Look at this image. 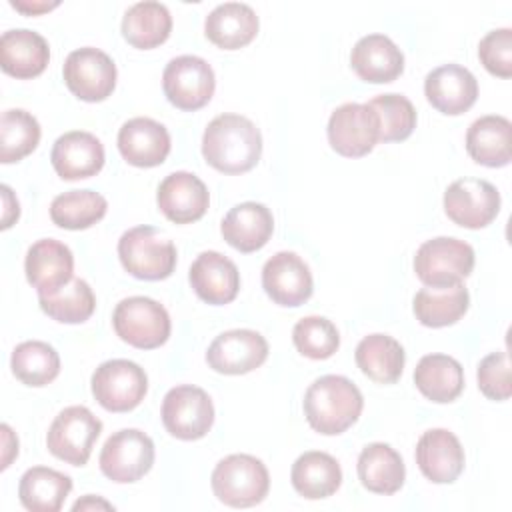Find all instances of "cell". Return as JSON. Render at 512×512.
<instances>
[{"instance_id":"1","label":"cell","mask_w":512,"mask_h":512,"mask_svg":"<svg viewBox=\"0 0 512 512\" xmlns=\"http://www.w3.org/2000/svg\"><path fill=\"white\" fill-rule=\"evenodd\" d=\"M202 156L218 172H248L262 156V134L246 116L220 114L204 130Z\"/></svg>"},{"instance_id":"2","label":"cell","mask_w":512,"mask_h":512,"mask_svg":"<svg viewBox=\"0 0 512 512\" xmlns=\"http://www.w3.org/2000/svg\"><path fill=\"white\" fill-rule=\"evenodd\" d=\"M362 408L364 398L358 386L338 374L316 378L304 394V416L324 436H336L348 430L360 418Z\"/></svg>"},{"instance_id":"3","label":"cell","mask_w":512,"mask_h":512,"mask_svg":"<svg viewBox=\"0 0 512 512\" xmlns=\"http://www.w3.org/2000/svg\"><path fill=\"white\" fill-rule=\"evenodd\" d=\"M214 496L232 508L260 504L270 490V474L264 462L250 454H230L212 472Z\"/></svg>"},{"instance_id":"4","label":"cell","mask_w":512,"mask_h":512,"mask_svg":"<svg viewBox=\"0 0 512 512\" xmlns=\"http://www.w3.org/2000/svg\"><path fill=\"white\" fill-rule=\"evenodd\" d=\"M176 246L154 226H134L118 240V258L140 280H164L176 268Z\"/></svg>"},{"instance_id":"5","label":"cell","mask_w":512,"mask_h":512,"mask_svg":"<svg viewBox=\"0 0 512 512\" xmlns=\"http://www.w3.org/2000/svg\"><path fill=\"white\" fill-rule=\"evenodd\" d=\"M112 326L120 340L140 350L162 346L172 330L166 308L148 296L120 300L112 314Z\"/></svg>"},{"instance_id":"6","label":"cell","mask_w":512,"mask_h":512,"mask_svg":"<svg viewBox=\"0 0 512 512\" xmlns=\"http://www.w3.org/2000/svg\"><path fill=\"white\" fill-rule=\"evenodd\" d=\"M474 270V248L452 236H438L420 244L414 256L416 276L432 288L462 282Z\"/></svg>"},{"instance_id":"7","label":"cell","mask_w":512,"mask_h":512,"mask_svg":"<svg viewBox=\"0 0 512 512\" xmlns=\"http://www.w3.org/2000/svg\"><path fill=\"white\" fill-rule=\"evenodd\" d=\"M100 432V418L86 406H68L52 420L46 434V446L58 460L72 466H84Z\"/></svg>"},{"instance_id":"8","label":"cell","mask_w":512,"mask_h":512,"mask_svg":"<svg viewBox=\"0 0 512 512\" xmlns=\"http://www.w3.org/2000/svg\"><path fill=\"white\" fill-rule=\"evenodd\" d=\"M96 402L108 412L134 410L148 392V376L132 360L114 358L102 362L90 380Z\"/></svg>"},{"instance_id":"9","label":"cell","mask_w":512,"mask_h":512,"mask_svg":"<svg viewBox=\"0 0 512 512\" xmlns=\"http://www.w3.org/2000/svg\"><path fill=\"white\" fill-rule=\"evenodd\" d=\"M164 96L172 106L194 112L210 102L216 88L212 66L194 54L172 58L162 74Z\"/></svg>"},{"instance_id":"10","label":"cell","mask_w":512,"mask_h":512,"mask_svg":"<svg viewBox=\"0 0 512 512\" xmlns=\"http://www.w3.org/2000/svg\"><path fill=\"white\" fill-rule=\"evenodd\" d=\"M154 456V442L148 434L136 428H124L104 442L98 464L102 474L112 482L130 484L150 472Z\"/></svg>"},{"instance_id":"11","label":"cell","mask_w":512,"mask_h":512,"mask_svg":"<svg viewBox=\"0 0 512 512\" xmlns=\"http://www.w3.org/2000/svg\"><path fill=\"white\" fill-rule=\"evenodd\" d=\"M164 428L178 440H200L214 424V404L206 390L180 384L166 392L160 408Z\"/></svg>"},{"instance_id":"12","label":"cell","mask_w":512,"mask_h":512,"mask_svg":"<svg viewBox=\"0 0 512 512\" xmlns=\"http://www.w3.org/2000/svg\"><path fill=\"white\" fill-rule=\"evenodd\" d=\"M64 82L84 102H102L116 88V64L100 48L84 46L72 50L64 60Z\"/></svg>"},{"instance_id":"13","label":"cell","mask_w":512,"mask_h":512,"mask_svg":"<svg viewBox=\"0 0 512 512\" xmlns=\"http://www.w3.org/2000/svg\"><path fill=\"white\" fill-rule=\"evenodd\" d=\"M444 212L462 228H486L500 212V192L488 180L458 178L444 192Z\"/></svg>"},{"instance_id":"14","label":"cell","mask_w":512,"mask_h":512,"mask_svg":"<svg viewBox=\"0 0 512 512\" xmlns=\"http://www.w3.org/2000/svg\"><path fill=\"white\" fill-rule=\"evenodd\" d=\"M326 134L332 150L340 156H366L380 138L378 116L368 104L346 102L330 114Z\"/></svg>"},{"instance_id":"15","label":"cell","mask_w":512,"mask_h":512,"mask_svg":"<svg viewBox=\"0 0 512 512\" xmlns=\"http://www.w3.org/2000/svg\"><path fill=\"white\" fill-rule=\"evenodd\" d=\"M268 358L266 338L248 328L226 330L218 334L206 350V362L220 374H248L264 364Z\"/></svg>"},{"instance_id":"16","label":"cell","mask_w":512,"mask_h":512,"mask_svg":"<svg viewBox=\"0 0 512 512\" xmlns=\"http://www.w3.org/2000/svg\"><path fill=\"white\" fill-rule=\"evenodd\" d=\"M262 288L272 302L286 308L304 304L314 290L308 264L296 252H276L262 268Z\"/></svg>"},{"instance_id":"17","label":"cell","mask_w":512,"mask_h":512,"mask_svg":"<svg viewBox=\"0 0 512 512\" xmlns=\"http://www.w3.org/2000/svg\"><path fill=\"white\" fill-rule=\"evenodd\" d=\"M156 202L160 212L176 224H190L200 220L210 204V194L206 184L192 172H172L168 174L156 192Z\"/></svg>"},{"instance_id":"18","label":"cell","mask_w":512,"mask_h":512,"mask_svg":"<svg viewBox=\"0 0 512 512\" xmlns=\"http://www.w3.org/2000/svg\"><path fill=\"white\" fill-rule=\"evenodd\" d=\"M426 100L442 114L458 116L470 110L478 98L474 74L460 64H442L424 78Z\"/></svg>"},{"instance_id":"19","label":"cell","mask_w":512,"mask_h":512,"mask_svg":"<svg viewBox=\"0 0 512 512\" xmlns=\"http://www.w3.org/2000/svg\"><path fill=\"white\" fill-rule=\"evenodd\" d=\"M24 270L28 282L36 288L38 296L54 294L74 278L72 250L60 240L42 238L28 248Z\"/></svg>"},{"instance_id":"20","label":"cell","mask_w":512,"mask_h":512,"mask_svg":"<svg viewBox=\"0 0 512 512\" xmlns=\"http://www.w3.org/2000/svg\"><path fill=\"white\" fill-rule=\"evenodd\" d=\"M196 296L212 306L232 302L240 290V272L236 264L216 250L196 256L188 272Z\"/></svg>"},{"instance_id":"21","label":"cell","mask_w":512,"mask_h":512,"mask_svg":"<svg viewBox=\"0 0 512 512\" xmlns=\"http://www.w3.org/2000/svg\"><path fill=\"white\" fill-rule=\"evenodd\" d=\"M102 142L84 130H72L56 138L50 162L62 180H80L96 176L104 166Z\"/></svg>"},{"instance_id":"22","label":"cell","mask_w":512,"mask_h":512,"mask_svg":"<svg viewBox=\"0 0 512 512\" xmlns=\"http://www.w3.org/2000/svg\"><path fill=\"white\" fill-rule=\"evenodd\" d=\"M118 150L132 166H160L170 152V134L164 124L146 116H136L124 122L118 130Z\"/></svg>"},{"instance_id":"23","label":"cell","mask_w":512,"mask_h":512,"mask_svg":"<svg viewBox=\"0 0 512 512\" xmlns=\"http://www.w3.org/2000/svg\"><path fill=\"white\" fill-rule=\"evenodd\" d=\"M416 464L434 484H450L464 470V448L446 428L426 430L416 444Z\"/></svg>"},{"instance_id":"24","label":"cell","mask_w":512,"mask_h":512,"mask_svg":"<svg viewBox=\"0 0 512 512\" xmlns=\"http://www.w3.org/2000/svg\"><path fill=\"white\" fill-rule=\"evenodd\" d=\"M220 232L238 252H256L268 244L274 232V216L270 208L260 202H242L230 208L222 218Z\"/></svg>"},{"instance_id":"25","label":"cell","mask_w":512,"mask_h":512,"mask_svg":"<svg viewBox=\"0 0 512 512\" xmlns=\"http://www.w3.org/2000/svg\"><path fill=\"white\" fill-rule=\"evenodd\" d=\"M48 60L50 48L42 34L28 28H14L0 36V66L6 74L28 80L42 74Z\"/></svg>"},{"instance_id":"26","label":"cell","mask_w":512,"mask_h":512,"mask_svg":"<svg viewBox=\"0 0 512 512\" xmlns=\"http://www.w3.org/2000/svg\"><path fill=\"white\" fill-rule=\"evenodd\" d=\"M350 64L364 82L386 84L404 72V54L386 34H368L354 44Z\"/></svg>"},{"instance_id":"27","label":"cell","mask_w":512,"mask_h":512,"mask_svg":"<svg viewBox=\"0 0 512 512\" xmlns=\"http://www.w3.org/2000/svg\"><path fill=\"white\" fill-rule=\"evenodd\" d=\"M256 12L242 2L218 4L204 20L206 38L222 50H238L258 34Z\"/></svg>"},{"instance_id":"28","label":"cell","mask_w":512,"mask_h":512,"mask_svg":"<svg viewBox=\"0 0 512 512\" xmlns=\"http://www.w3.org/2000/svg\"><path fill=\"white\" fill-rule=\"evenodd\" d=\"M360 484L374 494H394L404 486L406 466L402 456L384 442H372L362 448L358 462Z\"/></svg>"},{"instance_id":"29","label":"cell","mask_w":512,"mask_h":512,"mask_svg":"<svg viewBox=\"0 0 512 512\" xmlns=\"http://www.w3.org/2000/svg\"><path fill=\"white\" fill-rule=\"evenodd\" d=\"M510 120L498 114L480 116L466 132V150L476 164L502 168L510 164Z\"/></svg>"},{"instance_id":"30","label":"cell","mask_w":512,"mask_h":512,"mask_svg":"<svg viewBox=\"0 0 512 512\" xmlns=\"http://www.w3.org/2000/svg\"><path fill=\"white\" fill-rule=\"evenodd\" d=\"M414 384L428 400L448 404L464 390V368L448 354H426L416 364Z\"/></svg>"},{"instance_id":"31","label":"cell","mask_w":512,"mask_h":512,"mask_svg":"<svg viewBox=\"0 0 512 512\" xmlns=\"http://www.w3.org/2000/svg\"><path fill=\"white\" fill-rule=\"evenodd\" d=\"M294 490L308 498L320 500L332 496L342 484V470L334 456L320 450L300 454L290 470Z\"/></svg>"},{"instance_id":"32","label":"cell","mask_w":512,"mask_h":512,"mask_svg":"<svg viewBox=\"0 0 512 512\" xmlns=\"http://www.w3.org/2000/svg\"><path fill=\"white\" fill-rule=\"evenodd\" d=\"M354 360L370 380L378 384H394L402 376L406 354L396 338L388 334H368L358 342Z\"/></svg>"},{"instance_id":"33","label":"cell","mask_w":512,"mask_h":512,"mask_svg":"<svg viewBox=\"0 0 512 512\" xmlns=\"http://www.w3.org/2000/svg\"><path fill=\"white\" fill-rule=\"evenodd\" d=\"M470 306V294L462 282L442 288L426 286L416 292L412 310L416 320L428 328H444L456 324Z\"/></svg>"},{"instance_id":"34","label":"cell","mask_w":512,"mask_h":512,"mask_svg":"<svg viewBox=\"0 0 512 512\" xmlns=\"http://www.w3.org/2000/svg\"><path fill=\"white\" fill-rule=\"evenodd\" d=\"M172 32V16L162 2L144 0L132 4L122 18L124 40L140 50H150L168 40Z\"/></svg>"},{"instance_id":"35","label":"cell","mask_w":512,"mask_h":512,"mask_svg":"<svg viewBox=\"0 0 512 512\" xmlns=\"http://www.w3.org/2000/svg\"><path fill=\"white\" fill-rule=\"evenodd\" d=\"M72 490V480L54 468L32 466L18 484V496L30 512H58Z\"/></svg>"},{"instance_id":"36","label":"cell","mask_w":512,"mask_h":512,"mask_svg":"<svg viewBox=\"0 0 512 512\" xmlns=\"http://www.w3.org/2000/svg\"><path fill=\"white\" fill-rule=\"evenodd\" d=\"M108 202L94 190H70L58 194L50 204V218L66 230H86L106 216Z\"/></svg>"},{"instance_id":"37","label":"cell","mask_w":512,"mask_h":512,"mask_svg":"<svg viewBox=\"0 0 512 512\" xmlns=\"http://www.w3.org/2000/svg\"><path fill=\"white\" fill-rule=\"evenodd\" d=\"M10 366L22 384L40 388L60 374V356L48 342L26 340L12 350Z\"/></svg>"},{"instance_id":"38","label":"cell","mask_w":512,"mask_h":512,"mask_svg":"<svg viewBox=\"0 0 512 512\" xmlns=\"http://www.w3.org/2000/svg\"><path fill=\"white\" fill-rule=\"evenodd\" d=\"M38 302L44 314L62 324L86 322L96 310L94 292L82 278H72L54 294L38 296Z\"/></svg>"},{"instance_id":"39","label":"cell","mask_w":512,"mask_h":512,"mask_svg":"<svg viewBox=\"0 0 512 512\" xmlns=\"http://www.w3.org/2000/svg\"><path fill=\"white\" fill-rule=\"evenodd\" d=\"M40 134V124L30 112L22 108L4 110L0 120V162H18L34 152Z\"/></svg>"},{"instance_id":"40","label":"cell","mask_w":512,"mask_h":512,"mask_svg":"<svg viewBox=\"0 0 512 512\" xmlns=\"http://www.w3.org/2000/svg\"><path fill=\"white\" fill-rule=\"evenodd\" d=\"M378 116L380 138L378 142H402L416 128V110L402 94H380L366 102Z\"/></svg>"},{"instance_id":"41","label":"cell","mask_w":512,"mask_h":512,"mask_svg":"<svg viewBox=\"0 0 512 512\" xmlns=\"http://www.w3.org/2000/svg\"><path fill=\"white\" fill-rule=\"evenodd\" d=\"M292 342L302 356L312 360H326L338 350L340 334L328 318L306 316L294 324Z\"/></svg>"},{"instance_id":"42","label":"cell","mask_w":512,"mask_h":512,"mask_svg":"<svg viewBox=\"0 0 512 512\" xmlns=\"http://www.w3.org/2000/svg\"><path fill=\"white\" fill-rule=\"evenodd\" d=\"M478 388L490 400H508L512 394L510 356L506 350L490 352L478 364Z\"/></svg>"},{"instance_id":"43","label":"cell","mask_w":512,"mask_h":512,"mask_svg":"<svg viewBox=\"0 0 512 512\" xmlns=\"http://www.w3.org/2000/svg\"><path fill=\"white\" fill-rule=\"evenodd\" d=\"M478 56L482 66L498 76L510 78L512 76V30L498 28L488 32L478 44Z\"/></svg>"},{"instance_id":"44","label":"cell","mask_w":512,"mask_h":512,"mask_svg":"<svg viewBox=\"0 0 512 512\" xmlns=\"http://www.w3.org/2000/svg\"><path fill=\"white\" fill-rule=\"evenodd\" d=\"M2 200H4V214H2V228H10L14 220H18L20 216V204L18 200L14 198L10 186L2 184Z\"/></svg>"},{"instance_id":"45","label":"cell","mask_w":512,"mask_h":512,"mask_svg":"<svg viewBox=\"0 0 512 512\" xmlns=\"http://www.w3.org/2000/svg\"><path fill=\"white\" fill-rule=\"evenodd\" d=\"M10 6L24 12V14H40V12H48V10L56 8L58 2H18V0H10Z\"/></svg>"},{"instance_id":"46","label":"cell","mask_w":512,"mask_h":512,"mask_svg":"<svg viewBox=\"0 0 512 512\" xmlns=\"http://www.w3.org/2000/svg\"><path fill=\"white\" fill-rule=\"evenodd\" d=\"M2 432H4V458H2V470L10 466V454L12 452L14 456H18V438L10 444V426L8 424H2Z\"/></svg>"},{"instance_id":"47","label":"cell","mask_w":512,"mask_h":512,"mask_svg":"<svg viewBox=\"0 0 512 512\" xmlns=\"http://www.w3.org/2000/svg\"><path fill=\"white\" fill-rule=\"evenodd\" d=\"M92 508H106V510H112L114 506L110 504V502H106V500H100V498H96L94 500V496H86V498H82V500H78L74 506H72V510H92Z\"/></svg>"}]
</instances>
